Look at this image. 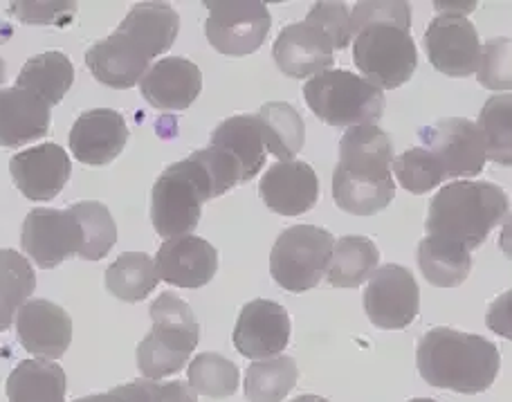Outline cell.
Segmentation results:
<instances>
[{"label": "cell", "instance_id": "6da1fadb", "mask_svg": "<svg viewBox=\"0 0 512 402\" xmlns=\"http://www.w3.org/2000/svg\"><path fill=\"white\" fill-rule=\"evenodd\" d=\"M416 362L427 385L472 396L495 385L501 355L486 337L434 328L420 337Z\"/></svg>", "mask_w": 512, "mask_h": 402}, {"label": "cell", "instance_id": "7a4b0ae2", "mask_svg": "<svg viewBox=\"0 0 512 402\" xmlns=\"http://www.w3.org/2000/svg\"><path fill=\"white\" fill-rule=\"evenodd\" d=\"M508 212V196L495 182L459 180L445 185L432 198L425 230L427 236L459 243L472 252L506 221Z\"/></svg>", "mask_w": 512, "mask_h": 402}, {"label": "cell", "instance_id": "3957f363", "mask_svg": "<svg viewBox=\"0 0 512 402\" xmlns=\"http://www.w3.org/2000/svg\"><path fill=\"white\" fill-rule=\"evenodd\" d=\"M212 200V182L191 158L173 162L155 180L151 191V223L162 239H176L196 230L203 205Z\"/></svg>", "mask_w": 512, "mask_h": 402}, {"label": "cell", "instance_id": "277c9868", "mask_svg": "<svg viewBox=\"0 0 512 402\" xmlns=\"http://www.w3.org/2000/svg\"><path fill=\"white\" fill-rule=\"evenodd\" d=\"M304 97L310 111L328 126L376 124L384 113V93L349 70H326L308 79Z\"/></svg>", "mask_w": 512, "mask_h": 402}, {"label": "cell", "instance_id": "5b68a950", "mask_svg": "<svg viewBox=\"0 0 512 402\" xmlns=\"http://www.w3.org/2000/svg\"><path fill=\"white\" fill-rule=\"evenodd\" d=\"M335 236L315 225H295L279 234L270 254L274 281L288 292H306L326 277Z\"/></svg>", "mask_w": 512, "mask_h": 402}, {"label": "cell", "instance_id": "8992f818", "mask_svg": "<svg viewBox=\"0 0 512 402\" xmlns=\"http://www.w3.org/2000/svg\"><path fill=\"white\" fill-rule=\"evenodd\" d=\"M353 61L364 79L384 90H396L414 77L418 50L409 30L398 25H369L353 36Z\"/></svg>", "mask_w": 512, "mask_h": 402}, {"label": "cell", "instance_id": "52a82bcc", "mask_svg": "<svg viewBox=\"0 0 512 402\" xmlns=\"http://www.w3.org/2000/svg\"><path fill=\"white\" fill-rule=\"evenodd\" d=\"M205 5V34L214 50L227 57H248L265 43L272 16L261 0H207Z\"/></svg>", "mask_w": 512, "mask_h": 402}, {"label": "cell", "instance_id": "ba28073f", "mask_svg": "<svg viewBox=\"0 0 512 402\" xmlns=\"http://www.w3.org/2000/svg\"><path fill=\"white\" fill-rule=\"evenodd\" d=\"M418 135L423 140V149L441 162L447 178L470 180L486 167L488 149L477 122L465 117H445L432 126H423Z\"/></svg>", "mask_w": 512, "mask_h": 402}, {"label": "cell", "instance_id": "9c48e42d", "mask_svg": "<svg viewBox=\"0 0 512 402\" xmlns=\"http://www.w3.org/2000/svg\"><path fill=\"white\" fill-rule=\"evenodd\" d=\"M84 232L70 209L36 207L25 216L21 248L36 268L52 270L79 254Z\"/></svg>", "mask_w": 512, "mask_h": 402}, {"label": "cell", "instance_id": "30bf717a", "mask_svg": "<svg viewBox=\"0 0 512 402\" xmlns=\"http://www.w3.org/2000/svg\"><path fill=\"white\" fill-rule=\"evenodd\" d=\"M364 310L371 324L382 331L407 328L420 310V288L414 274L393 263L378 268L364 290Z\"/></svg>", "mask_w": 512, "mask_h": 402}, {"label": "cell", "instance_id": "8fae6325", "mask_svg": "<svg viewBox=\"0 0 512 402\" xmlns=\"http://www.w3.org/2000/svg\"><path fill=\"white\" fill-rule=\"evenodd\" d=\"M423 43L432 66L447 77H470L479 68L481 41L470 18L438 14Z\"/></svg>", "mask_w": 512, "mask_h": 402}, {"label": "cell", "instance_id": "7c38bea8", "mask_svg": "<svg viewBox=\"0 0 512 402\" xmlns=\"http://www.w3.org/2000/svg\"><path fill=\"white\" fill-rule=\"evenodd\" d=\"M292 335L288 310L277 301L254 299L245 304L234 328V346L243 358L268 360L281 355Z\"/></svg>", "mask_w": 512, "mask_h": 402}, {"label": "cell", "instance_id": "4fadbf2b", "mask_svg": "<svg viewBox=\"0 0 512 402\" xmlns=\"http://www.w3.org/2000/svg\"><path fill=\"white\" fill-rule=\"evenodd\" d=\"M14 328L23 349L41 360L57 362L72 342V319L48 299L25 301L16 313Z\"/></svg>", "mask_w": 512, "mask_h": 402}, {"label": "cell", "instance_id": "5bb4252c", "mask_svg": "<svg viewBox=\"0 0 512 402\" xmlns=\"http://www.w3.org/2000/svg\"><path fill=\"white\" fill-rule=\"evenodd\" d=\"M70 171L72 164L68 153L54 142L16 153L9 160V173H12L14 185L34 203H48V200L57 198L61 189L66 187Z\"/></svg>", "mask_w": 512, "mask_h": 402}, {"label": "cell", "instance_id": "9a60e30c", "mask_svg": "<svg viewBox=\"0 0 512 402\" xmlns=\"http://www.w3.org/2000/svg\"><path fill=\"white\" fill-rule=\"evenodd\" d=\"M155 268H158V277L171 286L203 288L216 277L218 252L200 236H176L160 245L155 254Z\"/></svg>", "mask_w": 512, "mask_h": 402}, {"label": "cell", "instance_id": "2e32d148", "mask_svg": "<svg viewBox=\"0 0 512 402\" xmlns=\"http://www.w3.org/2000/svg\"><path fill=\"white\" fill-rule=\"evenodd\" d=\"M272 54L279 70L292 79H313L319 72L331 70L335 63L331 39L306 21L283 27Z\"/></svg>", "mask_w": 512, "mask_h": 402}, {"label": "cell", "instance_id": "e0dca14e", "mask_svg": "<svg viewBox=\"0 0 512 402\" xmlns=\"http://www.w3.org/2000/svg\"><path fill=\"white\" fill-rule=\"evenodd\" d=\"M393 149L380 126H351L340 142V162L335 171L358 182H391Z\"/></svg>", "mask_w": 512, "mask_h": 402}, {"label": "cell", "instance_id": "ac0fdd59", "mask_svg": "<svg viewBox=\"0 0 512 402\" xmlns=\"http://www.w3.org/2000/svg\"><path fill=\"white\" fill-rule=\"evenodd\" d=\"M140 93L158 111H185L200 97L203 72L185 57L155 61L140 79Z\"/></svg>", "mask_w": 512, "mask_h": 402}, {"label": "cell", "instance_id": "d6986e66", "mask_svg": "<svg viewBox=\"0 0 512 402\" xmlns=\"http://www.w3.org/2000/svg\"><path fill=\"white\" fill-rule=\"evenodd\" d=\"M128 126L122 113L113 108H95L79 115L70 131L72 155L81 164L106 167L124 151L128 142Z\"/></svg>", "mask_w": 512, "mask_h": 402}, {"label": "cell", "instance_id": "ffe728a7", "mask_svg": "<svg viewBox=\"0 0 512 402\" xmlns=\"http://www.w3.org/2000/svg\"><path fill=\"white\" fill-rule=\"evenodd\" d=\"M259 194L265 207L281 216H301L317 205L319 180L308 162H277L263 173Z\"/></svg>", "mask_w": 512, "mask_h": 402}, {"label": "cell", "instance_id": "44dd1931", "mask_svg": "<svg viewBox=\"0 0 512 402\" xmlns=\"http://www.w3.org/2000/svg\"><path fill=\"white\" fill-rule=\"evenodd\" d=\"M86 66L99 84L126 90L140 84L146 70L151 68V59L131 39L115 30L108 39L97 41L93 48H88Z\"/></svg>", "mask_w": 512, "mask_h": 402}, {"label": "cell", "instance_id": "7402d4cb", "mask_svg": "<svg viewBox=\"0 0 512 402\" xmlns=\"http://www.w3.org/2000/svg\"><path fill=\"white\" fill-rule=\"evenodd\" d=\"M52 106L23 88L0 90V146H18L41 140L50 131Z\"/></svg>", "mask_w": 512, "mask_h": 402}, {"label": "cell", "instance_id": "603a6c76", "mask_svg": "<svg viewBox=\"0 0 512 402\" xmlns=\"http://www.w3.org/2000/svg\"><path fill=\"white\" fill-rule=\"evenodd\" d=\"M117 32L131 39L153 61L169 52L176 43L180 16L169 3H137L117 27Z\"/></svg>", "mask_w": 512, "mask_h": 402}, {"label": "cell", "instance_id": "cb8c5ba5", "mask_svg": "<svg viewBox=\"0 0 512 402\" xmlns=\"http://www.w3.org/2000/svg\"><path fill=\"white\" fill-rule=\"evenodd\" d=\"M149 313L153 326L146 337L162 346V349L191 358V353L200 342V324L196 322L194 310L187 301L171 295V292H164L153 301Z\"/></svg>", "mask_w": 512, "mask_h": 402}, {"label": "cell", "instance_id": "d4e9b609", "mask_svg": "<svg viewBox=\"0 0 512 402\" xmlns=\"http://www.w3.org/2000/svg\"><path fill=\"white\" fill-rule=\"evenodd\" d=\"M209 146L230 153L241 164L243 182L259 176V171L265 167V158H268L261 122L256 115H236L221 122L214 129Z\"/></svg>", "mask_w": 512, "mask_h": 402}, {"label": "cell", "instance_id": "484cf974", "mask_svg": "<svg viewBox=\"0 0 512 402\" xmlns=\"http://www.w3.org/2000/svg\"><path fill=\"white\" fill-rule=\"evenodd\" d=\"M9 402H66V373L52 360H23L7 378Z\"/></svg>", "mask_w": 512, "mask_h": 402}, {"label": "cell", "instance_id": "4316f807", "mask_svg": "<svg viewBox=\"0 0 512 402\" xmlns=\"http://www.w3.org/2000/svg\"><path fill=\"white\" fill-rule=\"evenodd\" d=\"M75 81V66L63 52H43L36 54L25 63L23 70L18 72L16 88L30 90V93L39 95L43 102L50 106L61 104L68 90Z\"/></svg>", "mask_w": 512, "mask_h": 402}, {"label": "cell", "instance_id": "83f0119b", "mask_svg": "<svg viewBox=\"0 0 512 402\" xmlns=\"http://www.w3.org/2000/svg\"><path fill=\"white\" fill-rule=\"evenodd\" d=\"M418 266L436 288H456L470 277L472 257L459 243L425 236L418 245Z\"/></svg>", "mask_w": 512, "mask_h": 402}, {"label": "cell", "instance_id": "f1b7e54d", "mask_svg": "<svg viewBox=\"0 0 512 402\" xmlns=\"http://www.w3.org/2000/svg\"><path fill=\"white\" fill-rule=\"evenodd\" d=\"M380 252L367 236H342L333 245L326 279L335 288H360L378 270Z\"/></svg>", "mask_w": 512, "mask_h": 402}, {"label": "cell", "instance_id": "f546056e", "mask_svg": "<svg viewBox=\"0 0 512 402\" xmlns=\"http://www.w3.org/2000/svg\"><path fill=\"white\" fill-rule=\"evenodd\" d=\"M256 117L261 122L265 151L279 158V162L295 160L306 137V124L297 108L286 102H270L261 106Z\"/></svg>", "mask_w": 512, "mask_h": 402}, {"label": "cell", "instance_id": "4dcf8cb0", "mask_svg": "<svg viewBox=\"0 0 512 402\" xmlns=\"http://www.w3.org/2000/svg\"><path fill=\"white\" fill-rule=\"evenodd\" d=\"M158 283L160 277L155 261L144 252H124L106 270V290L126 304L144 301L158 288Z\"/></svg>", "mask_w": 512, "mask_h": 402}, {"label": "cell", "instance_id": "1f68e13d", "mask_svg": "<svg viewBox=\"0 0 512 402\" xmlns=\"http://www.w3.org/2000/svg\"><path fill=\"white\" fill-rule=\"evenodd\" d=\"M36 288L30 259L16 250H0V333L14 326L16 313Z\"/></svg>", "mask_w": 512, "mask_h": 402}, {"label": "cell", "instance_id": "d6a6232c", "mask_svg": "<svg viewBox=\"0 0 512 402\" xmlns=\"http://www.w3.org/2000/svg\"><path fill=\"white\" fill-rule=\"evenodd\" d=\"M297 378V362L288 355L256 360L245 371V398L250 402H281L295 389Z\"/></svg>", "mask_w": 512, "mask_h": 402}, {"label": "cell", "instance_id": "836d02e7", "mask_svg": "<svg viewBox=\"0 0 512 402\" xmlns=\"http://www.w3.org/2000/svg\"><path fill=\"white\" fill-rule=\"evenodd\" d=\"M187 385L200 396L230 398L241 385V371L232 360L218 353H200L189 362Z\"/></svg>", "mask_w": 512, "mask_h": 402}, {"label": "cell", "instance_id": "e575fe53", "mask_svg": "<svg viewBox=\"0 0 512 402\" xmlns=\"http://www.w3.org/2000/svg\"><path fill=\"white\" fill-rule=\"evenodd\" d=\"M81 225L84 243L79 248V257L86 261L104 259L117 243V225L108 207L97 200H84V203L68 207Z\"/></svg>", "mask_w": 512, "mask_h": 402}, {"label": "cell", "instance_id": "d590c367", "mask_svg": "<svg viewBox=\"0 0 512 402\" xmlns=\"http://www.w3.org/2000/svg\"><path fill=\"white\" fill-rule=\"evenodd\" d=\"M396 196V182H358L333 171V198L342 212L373 216L387 209Z\"/></svg>", "mask_w": 512, "mask_h": 402}, {"label": "cell", "instance_id": "8d00e7d4", "mask_svg": "<svg viewBox=\"0 0 512 402\" xmlns=\"http://www.w3.org/2000/svg\"><path fill=\"white\" fill-rule=\"evenodd\" d=\"M479 131L486 140L488 160L510 167L512 162V99L510 95L492 97L479 115Z\"/></svg>", "mask_w": 512, "mask_h": 402}, {"label": "cell", "instance_id": "74e56055", "mask_svg": "<svg viewBox=\"0 0 512 402\" xmlns=\"http://www.w3.org/2000/svg\"><path fill=\"white\" fill-rule=\"evenodd\" d=\"M391 173H396L402 189L416 196H423L427 191L441 187L447 180L441 162L423 146H414V149H407L398 158H393Z\"/></svg>", "mask_w": 512, "mask_h": 402}, {"label": "cell", "instance_id": "f35d334b", "mask_svg": "<svg viewBox=\"0 0 512 402\" xmlns=\"http://www.w3.org/2000/svg\"><path fill=\"white\" fill-rule=\"evenodd\" d=\"M369 25H398L409 30L411 7L405 0H364L351 12V34L355 36Z\"/></svg>", "mask_w": 512, "mask_h": 402}, {"label": "cell", "instance_id": "ab89813d", "mask_svg": "<svg viewBox=\"0 0 512 402\" xmlns=\"http://www.w3.org/2000/svg\"><path fill=\"white\" fill-rule=\"evenodd\" d=\"M189 158L205 169L209 182H212V198L227 194L236 185H243L241 164L230 153L216 149V146H207V149L194 151Z\"/></svg>", "mask_w": 512, "mask_h": 402}, {"label": "cell", "instance_id": "60d3db41", "mask_svg": "<svg viewBox=\"0 0 512 402\" xmlns=\"http://www.w3.org/2000/svg\"><path fill=\"white\" fill-rule=\"evenodd\" d=\"M477 75L483 88L508 93L512 86L510 39H492L486 45H481V61Z\"/></svg>", "mask_w": 512, "mask_h": 402}, {"label": "cell", "instance_id": "b9f144b4", "mask_svg": "<svg viewBox=\"0 0 512 402\" xmlns=\"http://www.w3.org/2000/svg\"><path fill=\"white\" fill-rule=\"evenodd\" d=\"M9 14H14L18 21L27 25H57L68 27L77 16V3L70 0H18L9 5Z\"/></svg>", "mask_w": 512, "mask_h": 402}, {"label": "cell", "instance_id": "7bdbcfd3", "mask_svg": "<svg viewBox=\"0 0 512 402\" xmlns=\"http://www.w3.org/2000/svg\"><path fill=\"white\" fill-rule=\"evenodd\" d=\"M306 23L322 30L333 43V50H346L353 41L351 12L346 3H315Z\"/></svg>", "mask_w": 512, "mask_h": 402}, {"label": "cell", "instance_id": "ee69618b", "mask_svg": "<svg viewBox=\"0 0 512 402\" xmlns=\"http://www.w3.org/2000/svg\"><path fill=\"white\" fill-rule=\"evenodd\" d=\"M149 402H198V394L185 382H162L140 378Z\"/></svg>", "mask_w": 512, "mask_h": 402}, {"label": "cell", "instance_id": "f6af8a7d", "mask_svg": "<svg viewBox=\"0 0 512 402\" xmlns=\"http://www.w3.org/2000/svg\"><path fill=\"white\" fill-rule=\"evenodd\" d=\"M72 402H149V394H146L142 380H133L128 385H117L115 389L106 391V394L86 396Z\"/></svg>", "mask_w": 512, "mask_h": 402}, {"label": "cell", "instance_id": "bcb514c9", "mask_svg": "<svg viewBox=\"0 0 512 402\" xmlns=\"http://www.w3.org/2000/svg\"><path fill=\"white\" fill-rule=\"evenodd\" d=\"M488 324L495 333H499L501 337H506L510 340L512 333H510V292L506 295H501L495 304H492L490 313H488Z\"/></svg>", "mask_w": 512, "mask_h": 402}, {"label": "cell", "instance_id": "7dc6e473", "mask_svg": "<svg viewBox=\"0 0 512 402\" xmlns=\"http://www.w3.org/2000/svg\"><path fill=\"white\" fill-rule=\"evenodd\" d=\"M438 14H450V16H465L472 14L477 9V3H436Z\"/></svg>", "mask_w": 512, "mask_h": 402}, {"label": "cell", "instance_id": "c3c4849f", "mask_svg": "<svg viewBox=\"0 0 512 402\" xmlns=\"http://www.w3.org/2000/svg\"><path fill=\"white\" fill-rule=\"evenodd\" d=\"M290 402H331V400H326L322 396H297L295 400H290Z\"/></svg>", "mask_w": 512, "mask_h": 402}, {"label": "cell", "instance_id": "681fc988", "mask_svg": "<svg viewBox=\"0 0 512 402\" xmlns=\"http://www.w3.org/2000/svg\"><path fill=\"white\" fill-rule=\"evenodd\" d=\"M5 79H7V66H5L3 57H0V86L5 84Z\"/></svg>", "mask_w": 512, "mask_h": 402}, {"label": "cell", "instance_id": "f907efd6", "mask_svg": "<svg viewBox=\"0 0 512 402\" xmlns=\"http://www.w3.org/2000/svg\"><path fill=\"white\" fill-rule=\"evenodd\" d=\"M407 402H436V400H432V398H411Z\"/></svg>", "mask_w": 512, "mask_h": 402}]
</instances>
